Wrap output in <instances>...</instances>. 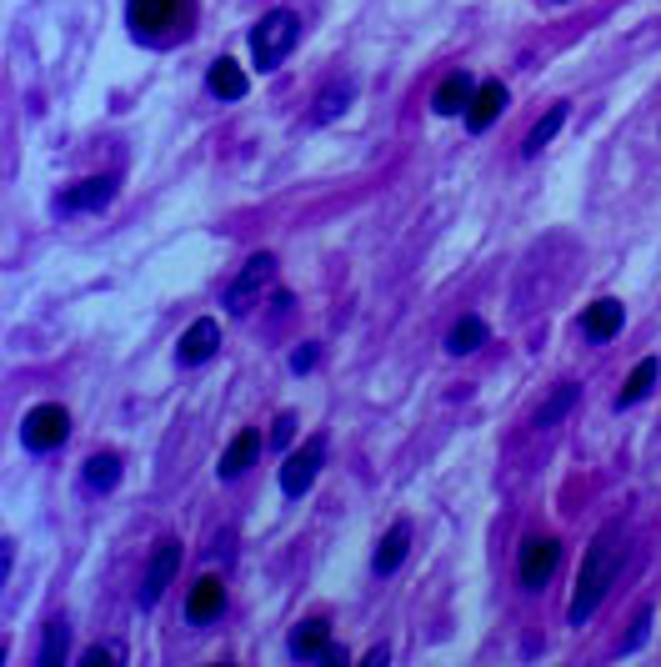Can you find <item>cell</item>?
Listing matches in <instances>:
<instances>
[{
  "instance_id": "1",
  "label": "cell",
  "mask_w": 661,
  "mask_h": 667,
  "mask_svg": "<svg viewBox=\"0 0 661 667\" xmlns=\"http://www.w3.org/2000/svg\"><path fill=\"white\" fill-rule=\"evenodd\" d=\"M621 537H627V527L621 522H607L597 537H591V548H586V562L582 572H576V592H572V607H566V617H572V627H586V617L601 607V597H607V587L617 582V568H621Z\"/></svg>"
},
{
  "instance_id": "2",
  "label": "cell",
  "mask_w": 661,
  "mask_h": 667,
  "mask_svg": "<svg viewBox=\"0 0 661 667\" xmlns=\"http://www.w3.org/2000/svg\"><path fill=\"white\" fill-rule=\"evenodd\" d=\"M296 41H301V21H296V11H271L266 21H256V31H250L256 71H276L286 55L296 51Z\"/></svg>"
},
{
  "instance_id": "3",
  "label": "cell",
  "mask_w": 661,
  "mask_h": 667,
  "mask_svg": "<svg viewBox=\"0 0 661 667\" xmlns=\"http://www.w3.org/2000/svg\"><path fill=\"white\" fill-rule=\"evenodd\" d=\"M65 432H71V412H65V406H55V402L31 406V412H25V422H21L25 452H55L65 442Z\"/></svg>"
},
{
  "instance_id": "4",
  "label": "cell",
  "mask_w": 661,
  "mask_h": 667,
  "mask_svg": "<svg viewBox=\"0 0 661 667\" xmlns=\"http://www.w3.org/2000/svg\"><path fill=\"white\" fill-rule=\"evenodd\" d=\"M556 568H562V542L556 537H526L521 542V587L526 592H542L556 578Z\"/></svg>"
},
{
  "instance_id": "5",
  "label": "cell",
  "mask_w": 661,
  "mask_h": 667,
  "mask_svg": "<svg viewBox=\"0 0 661 667\" xmlns=\"http://www.w3.org/2000/svg\"><path fill=\"white\" fill-rule=\"evenodd\" d=\"M175 568H181V542H175V537H161L156 552H151V562H146V582H141V592H136V602H141V607H156L161 592L171 587Z\"/></svg>"
},
{
  "instance_id": "6",
  "label": "cell",
  "mask_w": 661,
  "mask_h": 667,
  "mask_svg": "<svg viewBox=\"0 0 661 667\" xmlns=\"http://www.w3.org/2000/svg\"><path fill=\"white\" fill-rule=\"evenodd\" d=\"M271 276H276V262L266 252H256L246 266H241L236 282L226 286V311H236V317H241V311H250V301H256V296L271 286Z\"/></svg>"
},
{
  "instance_id": "7",
  "label": "cell",
  "mask_w": 661,
  "mask_h": 667,
  "mask_svg": "<svg viewBox=\"0 0 661 667\" xmlns=\"http://www.w3.org/2000/svg\"><path fill=\"white\" fill-rule=\"evenodd\" d=\"M321 462H326V442H321V437L306 442L301 452H291V457H286V467H281V493H286V497H306V487L316 481Z\"/></svg>"
},
{
  "instance_id": "8",
  "label": "cell",
  "mask_w": 661,
  "mask_h": 667,
  "mask_svg": "<svg viewBox=\"0 0 661 667\" xmlns=\"http://www.w3.org/2000/svg\"><path fill=\"white\" fill-rule=\"evenodd\" d=\"M110 197H116V181H110V176H90V181L65 191V197L55 201V211H65V216H76V211H100V207H110Z\"/></svg>"
},
{
  "instance_id": "9",
  "label": "cell",
  "mask_w": 661,
  "mask_h": 667,
  "mask_svg": "<svg viewBox=\"0 0 661 667\" xmlns=\"http://www.w3.org/2000/svg\"><path fill=\"white\" fill-rule=\"evenodd\" d=\"M221 347V327L211 317L191 321V331L181 337V347H175V357H181V367H201V361H211Z\"/></svg>"
},
{
  "instance_id": "10",
  "label": "cell",
  "mask_w": 661,
  "mask_h": 667,
  "mask_svg": "<svg viewBox=\"0 0 661 667\" xmlns=\"http://www.w3.org/2000/svg\"><path fill=\"white\" fill-rule=\"evenodd\" d=\"M621 321H627V307H621L617 296H601V301H591L582 317V331L586 341H611L621 331Z\"/></svg>"
},
{
  "instance_id": "11",
  "label": "cell",
  "mask_w": 661,
  "mask_h": 667,
  "mask_svg": "<svg viewBox=\"0 0 661 667\" xmlns=\"http://www.w3.org/2000/svg\"><path fill=\"white\" fill-rule=\"evenodd\" d=\"M181 6L185 0H130L126 15H130V25H136V35H156L161 25H175Z\"/></svg>"
},
{
  "instance_id": "12",
  "label": "cell",
  "mask_w": 661,
  "mask_h": 667,
  "mask_svg": "<svg viewBox=\"0 0 661 667\" xmlns=\"http://www.w3.org/2000/svg\"><path fill=\"white\" fill-rule=\"evenodd\" d=\"M501 110H507V86H501V81H481L471 106H467V131H487Z\"/></svg>"
},
{
  "instance_id": "13",
  "label": "cell",
  "mask_w": 661,
  "mask_h": 667,
  "mask_svg": "<svg viewBox=\"0 0 661 667\" xmlns=\"http://www.w3.org/2000/svg\"><path fill=\"white\" fill-rule=\"evenodd\" d=\"M221 607H226V587H221L216 578H201L191 587V597H185V617H191V623H216Z\"/></svg>"
},
{
  "instance_id": "14",
  "label": "cell",
  "mask_w": 661,
  "mask_h": 667,
  "mask_svg": "<svg viewBox=\"0 0 661 667\" xmlns=\"http://www.w3.org/2000/svg\"><path fill=\"white\" fill-rule=\"evenodd\" d=\"M286 647H291L296 663H321L326 647H331V633H326V623H316V617H311V623H296L291 627Z\"/></svg>"
},
{
  "instance_id": "15",
  "label": "cell",
  "mask_w": 661,
  "mask_h": 667,
  "mask_svg": "<svg viewBox=\"0 0 661 667\" xmlns=\"http://www.w3.org/2000/svg\"><path fill=\"white\" fill-rule=\"evenodd\" d=\"M260 457V432H236V442H231V447L226 452H221V481H236L241 477V472H246L250 467V462H256Z\"/></svg>"
},
{
  "instance_id": "16",
  "label": "cell",
  "mask_w": 661,
  "mask_h": 667,
  "mask_svg": "<svg viewBox=\"0 0 661 667\" xmlns=\"http://www.w3.org/2000/svg\"><path fill=\"white\" fill-rule=\"evenodd\" d=\"M471 96H477V86H471V76H467V71H456V76H446L441 86H436L431 106H436V116H461V110L471 106Z\"/></svg>"
},
{
  "instance_id": "17",
  "label": "cell",
  "mask_w": 661,
  "mask_h": 667,
  "mask_svg": "<svg viewBox=\"0 0 661 667\" xmlns=\"http://www.w3.org/2000/svg\"><path fill=\"white\" fill-rule=\"evenodd\" d=\"M206 86H211V96H221V100H241L246 96V71L231 61V55H221V61H211V71H206Z\"/></svg>"
},
{
  "instance_id": "18",
  "label": "cell",
  "mask_w": 661,
  "mask_h": 667,
  "mask_svg": "<svg viewBox=\"0 0 661 667\" xmlns=\"http://www.w3.org/2000/svg\"><path fill=\"white\" fill-rule=\"evenodd\" d=\"M406 548H412V522H396V527H391L386 537H381V548H376V562H371V568H376L381 578H391V572L402 568Z\"/></svg>"
},
{
  "instance_id": "19",
  "label": "cell",
  "mask_w": 661,
  "mask_h": 667,
  "mask_svg": "<svg viewBox=\"0 0 661 667\" xmlns=\"http://www.w3.org/2000/svg\"><path fill=\"white\" fill-rule=\"evenodd\" d=\"M81 481H86V493H110V487H116L120 481V457L116 452H96V457L86 462V472H81Z\"/></svg>"
},
{
  "instance_id": "20",
  "label": "cell",
  "mask_w": 661,
  "mask_h": 667,
  "mask_svg": "<svg viewBox=\"0 0 661 667\" xmlns=\"http://www.w3.org/2000/svg\"><path fill=\"white\" fill-rule=\"evenodd\" d=\"M477 347H487V321H481V317H461L451 327V337H446V351H451V357H471Z\"/></svg>"
},
{
  "instance_id": "21",
  "label": "cell",
  "mask_w": 661,
  "mask_h": 667,
  "mask_svg": "<svg viewBox=\"0 0 661 667\" xmlns=\"http://www.w3.org/2000/svg\"><path fill=\"white\" fill-rule=\"evenodd\" d=\"M65 653H71V623L55 617V623H45L41 657H35V663H41V667H65Z\"/></svg>"
},
{
  "instance_id": "22",
  "label": "cell",
  "mask_w": 661,
  "mask_h": 667,
  "mask_svg": "<svg viewBox=\"0 0 661 667\" xmlns=\"http://www.w3.org/2000/svg\"><path fill=\"white\" fill-rule=\"evenodd\" d=\"M562 126H566V106H552V110H546V116L532 126V136H526V146H521V156H526V161H532V156H542L546 146L556 141V131H562Z\"/></svg>"
},
{
  "instance_id": "23",
  "label": "cell",
  "mask_w": 661,
  "mask_h": 667,
  "mask_svg": "<svg viewBox=\"0 0 661 667\" xmlns=\"http://www.w3.org/2000/svg\"><path fill=\"white\" fill-rule=\"evenodd\" d=\"M657 387V357H647V361H637V372L627 377V387L617 392V412H627V406H637L641 396Z\"/></svg>"
},
{
  "instance_id": "24",
  "label": "cell",
  "mask_w": 661,
  "mask_h": 667,
  "mask_svg": "<svg viewBox=\"0 0 661 667\" xmlns=\"http://www.w3.org/2000/svg\"><path fill=\"white\" fill-rule=\"evenodd\" d=\"M351 96H356V91H351V81H331V86L321 91V96H316V110H311V120H337L341 110L351 106Z\"/></svg>"
},
{
  "instance_id": "25",
  "label": "cell",
  "mask_w": 661,
  "mask_h": 667,
  "mask_svg": "<svg viewBox=\"0 0 661 667\" xmlns=\"http://www.w3.org/2000/svg\"><path fill=\"white\" fill-rule=\"evenodd\" d=\"M572 406H576V382H562V387L552 392V402H546L542 412H536V427H556V422H562V416L572 412Z\"/></svg>"
},
{
  "instance_id": "26",
  "label": "cell",
  "mask_w": 661,
  "mask_h": 667,
  "mask_svg": "<svg viewBox=\"0 0 661 667\" xmlns=\"http://www.w3.org/2000/svg\"><path fill=\"white\" fill-rule=\"evenodd\" d=\"M100 663H120V647L116 643H96L81 653V667H100Z\"/></svg>"
},
{
  "instance_id": "27",
  "label": "cell",
  "mask_w": 661,
  "mask_h": 667,
  "mask_svg": "<svg viewBox=\"0 0 661 667\" xmlns=\"http://www.w3.org/2000/svg\"><path fill=\"white\" fill-rule=\"evenodd\" d=\"M316 361H321V351H316L311 341H306V347H296V351H291V372H301V377H306V372L316 367Z\"/></svg>"
},
{
  "instance_id": "28",
  "label": "cell",
  "mask_w": 661,
  "mask_h": 667,
  "mask_svg": "<svg viewBox=\"0 0 661 667\" xmlns=\"http://www.w3.org/2000/svg\"><path fill=\"white\" fill-rule=\"evenodd\" d=\"M291 437H296V416L281 412V416H276V427H271V447H286Z\"/></svg>"
},
{
  "instance_id": "29",
  "label": "cell",
  "mask_w": 661,
  "mask_h": 667,
  "mask_svg": "<svg viewBox=\"0 0 661 667\" xmlns=\"http://www.w3.org/2000/svg\"><path fill=\"white\" fill-rule=\"evenodd\" d=\"M647 633H651V613H641V617H637V633L627 637V647H621V653H637V647L647 643Z\"/></svg>"
},
{
  "instance_id": "30",
  "label": "cell",
  "mask_w": 661,
  "mask_h": 667,
  "mask_svg": "<svg viewBox=\"0 0 661 667\" xmlns=\"http://www.w3.org/2000/svg\"><path fill=\"white\" fill-rule=\"evenodd\" d=\"M321 663H326V667H341V663H347V653H341V647H326Z\"/></svg>"
},
{
  "instance_id": "31",
  "label": "cell",
  "mask_w": 661,
  "mask_h": 667,
  "mask_svg": "<svg viewBox=\"0 0 661 667\" xmlns=\"http://www.w3.org/2000/svg\"><path fill=\"white\" fill-rule=\"evenodd\" d=\"M386 657H391L386 647H371V653H366V667H381V663H386Z\"/></svg>"
}]
</instances>
